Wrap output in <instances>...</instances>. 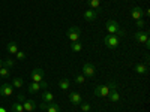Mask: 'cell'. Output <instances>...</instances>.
<instances>
[{"label": "cell", "mask_w": 150, "mask_h": 112, "mask_svg": "<svg viewBox=\"0 0 150 112\" xmlns=\"http://www.w3.org/2000/svg\"><path fill=\"white\" fill-rule=\"evenodd\" d=\"M80 106H81V111H83V112H89V111H90V105L87 103V102H81Z\"/></svg>", "instance_id": "4316f807"}, {"label": "cell", "mask_w": 150, "mask_h": 112, "mask_svg": "<svg viewBox=\"0 0 150 112\" xmlns=\"http://www.w3.org/2000/svg\"><path fill=\"white\" fill-rule=\"evenodd\" d=\"M42 102H45V103H53V102H54V96H53V93H50V91L42 93Z\"/></svg>", "instance_id": "2e32d148"}, {"label": "cell", "mask_w": 150, "mask_h": 112, "mask_svg": "<svg viewBox=\"0 0 150 112\" xmlns=\"http://www.w3.org/2000/svg\"><path fill=\"white\" fill-rule=\"evenodd\" d=\"M75 82H77V84H84L86 82V76H84V75H77Z\"/></svg>", "instance_id": "83f0119b"}, {"label": "cell", "mask_w": 150, "mask_h": 112, "mask_svg": "<svg viewBox=\"0 0 150 112\" xmlns=\"http://www.w3.org/2000/svg\"><path fill=\"white\" fill-rule=\"evenodd\" d=\"M104 42H105V45H107L110 49H114V48H117V46L120 45L119 36H116V34H110V33L104 37Z\"/></svg>", "instance_id": "277c9868"}, {"label": "cell", "mask_w": 150, "mask_h": 112, "mask_svg": "<svg viewBox=\"0 0 150 112\" xmlns=\"http://www.w3.org/2000/svg\"><path fill=\"white\" fill-rule=\"evenodd\" d=\"M108 97H110V100H111V102H114V103H117V102L120 100V94L117 93V90H116V91H110Z\"/></svg>", "instance_id": "ffe728a7"}, {"label": "cell", "mask_w": 150, "mask_h": 112, "mask_svg": "<svg viewBox=\"0 0 150 112\" xmlns=\"http://www.w3.org/2000/svg\"><path fill=\"white\" fill-rule=\"evenodd\" d=\"M12 93H14V87H12L11 84L5 82L0 85V96H3V97H9L12 96Z\"/></svg>", "instance_id": "52a82bcc"}, {"label": "cell", "mask_w": 150, "mask_h": 112, "mask_svg": "<svg viewBox=\"0 0 150 112\" xmlns=\"http://www.w3.org/2000/svg\"><path fill=\"white\" fill-rule=\"evenodd\" d=\"M87 5L90 9H99L101 6V0H87Z\"/></svg>", "instance_id": "7402d4cb"}, {"label": "cell", "mask_w": 150, "mask_h": 112, "mask_svg": "<svg viewBox=\"0 0 150 112\" xmlns=\"http://www.w3.org/2000/svg\"><path fill=\"white\" fill-rule=\"evenodd\" d=\"M0 78H2V79L9 78V69H6V67H2V69H0Z\"/></svg>", "instance_id": "d4e9b609"}, {"label": "cell", "mask_w": 150, "mask_h": 112, "mask_svg": "<svg viewBox=\"0 0 150 112\" xmlns=\"http://www.w3.org/2000/svg\"><path fill=\"white\" fill-rule=\"evenodd\" d=\"M146 26V21H143V18L141 20H137V27H138V29H143Z\"/></svg>", "instance_id": "f546056e"}, {"label": "cell", "mask_w": 150, "mask_h": 112, "mask_svg": "<svg viewBox=\"0 0 150 112\" xmlns=\"http://www.w3.org/2000/svg\"><path fill=\"white\" fill-rule=\"evenodd\" d=\"M71 49L74 52H80L81 49H83V43L80 42V41H77V42H72V45H71Z\"/></svg>", "instance_id": "44dd1931"}, {"label": "cell", "mask_w": 150, "mask_h": 112, "mask_svg": "<svg viewBox=\"0 0 150 112\" xmlns=\"http://www.w3.org/2000/svg\"><path fill=\"white\" fill-rule=\"evenodd\" d=\"M105 29L110 34H116V36H125L126 33H125V30L119 26V22L114 21V20H108L105 22Z\"/></svg>", "instance_id": "6da1fadb"}, {"label": "cell", "mask_w": 150, "mask_h": 112, "mask_svg": "<svg viewBox=\"0 0 150 112\" xmlns=\"http://www.w3.org/2000/svg\"><path fill=\"white\" fill-rule=\"evenodd\" d=\"M83 75L86 78H89V79H92L95 75H96V67L93 66V64H90V63H86L84 66H83Z\"/></svg>", "instance_id": "5b68a950"}, {"label": "cell", "mask_w": 150, "mask_h": 112, "mask_svg": "<svg viewBox=\"0 0 150 112\" xmlns=\"http://www.w3.org/2000/svg\"><path fill=\"white\" fill-rule=\"evenodd\" d=\"M42 88H41V84L39 82H30V85H29V93H38V91H41Z\"/></svg>", "instance_id": "e0dca14e"}, {"label": "cell", "mask_w": 150, "mask_h": 112, "mask_svg": "<svg viewBox=\"0 0 150 112\" xmlns=\"http://www.w3.org/2000/svg\"><path fill=\"white\" fill-rule=\"evenodd\" d=\"M24 100H26V96H24V94H18V102L24 103Z\"/></svg>", "instance_id": "1f68e13d"}, {"label": "cell", "mask_w": 150, "mask_h": 112, "mask_svg": "<svg viewBox=\"0 0 150 112\" xmlns=\"http://www.w3.org/2000/svg\"><path fill=\"white\" fill-rule=\"evenodd\" d=\"M6 51H8L9 54H12V55H15V54L18 52V43H17V42H9V43L6 45Z\"/></svg>", "instance_id": "4fadbf2b"}, {"label": "cell", "mask_w": 150, "mask_h": 112, "mask_svg": "<svg viewBox=\"0 0 150 112\" xmlns=\"http://www.w3.org/2000/svg\"><path fill=\"white\" fill-rule=\"evenodd\" d=\"M96 17H98V12H96L95 9H87V10L84 12V20H86V21H95Z\"/></svg>", "instance_id": "7c38bea8"}, {"label": "cell", "mask_w": 150, "mask_h": 112, "mask_svg": "<svg viewBox=\"0 0 150 112\" xmlns=\"http://www.w3.org/2000/svg\"><path fill=\"white\" fill-rule=\"evenodd\" d=\"M45 111H47V112H60V106L53 102V103H48V106H47Z\"/></svg>", "instance_id": "d6986e66"}, {"label": "cell", "mask_w": 150, "mask_h": 112, "mask_svg": "<svg viewBox=\"0 0 150 112\" xmlns=\"http://www.w3.org/2000/svg\"><path fill=\"white\" fill-rule=\"evenodd\" d=\"M36 106H38V103L33 100V99H26L24 103H23V108H24L26 112H33L36 109Z\"/></svg>", "instance_id": "9c48e42d"}, {"label": "cell", "mask_w": 150, "mask_h": 112, "mask_svg": "<svg viewBox=\"0 0 150 112\" xmlns=\"http://www.w3.org/2000/svg\"><path fill=\"white\" fill-rule=\"evenodd\" d=\"M107 87H108L110 91H116V90H117V82H116V81H110V82L107 84Z\"/></svg>", "instance_id": "484cf974"}, {"label": "cell", "mask_w": 150, "mask_h": 112, "mask_svg": "<svg viewBox=\"0 0 150 112\" xmlns=\"http://www.w3.org/2000/svg\"><path fill=\"white\" fill-rule=\"evenodd\" d=\"M14 64H15V61L12 60V58H6V60L3 61V67H6V69H11V67H14Z\"/></svg>", "instance_id": "cb8c5ba5"}, {"label": "cell", "mask_w": 150, "mask_h": 112, "mask_svg": "<svg viewBox=\"0 0 150 112\" xmlns=\"http://www.w3.org/2000/svg\"><path fill=\"white\" fill-rule=\"evenodd\" d=\"M69 100L72 105H80L83 100H81V94L77 93V91H71L69 93Z\"/></svg>", "instance_id": "8fae6325"}, {"label": "cell", "mask_w": 150, "mask_h": 112, "mask_svg": "<svg viewBox=\"0 0 150 112\" xmlns=\"http://www.w3.org/2000/svg\"><path fill=\"white\" fill-rule=\"evenodd\" d=\"M134 70L137 73H140V75H146L149 72V66H146V64H135L134 66Z\"/></svg>", "instance_id": "9a60e30c"}, {"label": "cell", "mask_w": 150, "mask_h": 112, "mask_svg": "<svg viewBox=\"0 0 150 112\" xmlns=\"http://www.w3.org/2000/svg\"><path fill=\"white\" fill-rule=\"evenodd\" d=\"M134 37H135V41H137V42L141 43V45H144L146 48L150 46V37H149V33H147V32L138 30V32L134 34Z\"/></svg>", "instance_id": "7a4b0ae2"}, {"label": "cell", "mask_w": 150, "mask_h": 112, "mask_svg": "<svg viewBox=\"0 0 150 112\" xmlns=\"http://www.w3.org/2000/svg\"><path fill=\"white\" fill-rule=\"evenodd\" d=\"M30 78H32V82H41V81H44L45 79L44 78V70L39 69V67L33 69L32 73H30Z\"/></svg>", "instance_id": "8992f818"}, {"label": "cell", "mask_w": 150, "mask_h": 112, "mask_svg": "<svg viewBox=\"0 0 150 112\" xmlns=\"http://www.w3.org/2000/svg\"><path fill=\"white\" fill-rule=\"evenodd\" d=\"M39 84H41V88H42V90H47V88H48V84L45 82V79H44V81H41Z\"/></svg>", "instance_id": "4dcf8cb0"}, {"label": "cell", "mask_w": 150, "mask_h": 112, "mask_svg": "<svg viewBox=\"0 0 150 112\" xmlns=\"http://www.w3.org/2000/svg\"><path fill=\"white\" fill-rule=\"evenodd\" d=\"M143 15H144V10L140 8V6H134L132 8V10H131V17H132V20H141L143 18Z\"/></svg>", "instance_id": "30bf717a"}, {"label": "cell", "mask_w": 150, "mask_h": 112, "mask_svg": "<svg viewBox=\"0 0 150 112\" xmlns=\"http://www.w3.org/2000/svg\"><path fill=\"white\" fill-rule=\"evenodd\" d=\"M23 84H24L23 78H14V79H12V84H11V85L14 87V88H21Z\"/></svg>", "instance_id": "603a6c76"}, {"label": "cell", "mask_w": 150, "mask_h": 112, "mask_svg": "<svg viewBox=\"0 0 150 112\" xmlns=\"http://www.w3.org/2000/svg\"><path fill=\"white\" fill-rule=\"evenodd\" d=\"M93 93H95V96H98V97H107V96L110 94V90H108L107 85H98Z\"/></svg>", "instance_id": "ba28073f"}, {"label": "cell", "mask_w": 150, "mask_h": 112, "mask_svg": "<svg viewBox=\"0 0 150 112\" xmlns=\"http://www.w3.org/2000/svg\"><path fill=\"white\" fill-rule=\"evenodd\" d=\"M59 88H60V90H63V91H68V90L71 88V81L66 79V78L60 79V81H59Z\"/></svg>", "instance_id": "5bb4252c"}, {"label": "cell", "mask_w": 150, "mask_h": 112, "mask_svg": "<svg viewBox=\"0 0 150 112\" xmlns=\"http://www.w3.org/2000/svg\"><path fill=\"white\" fill-rule=\"evenodd\" d=\"M66 37H68L71 42H77V41H80V37H81V29L77 27V26L69 27V30H68V33H66Z\"/></svg>", "instance_id": "3957f363"}, {"label": "cell", "mask_w": 150, "mask_h": 112, "mask_svg": "<svg viewBox=\"0 0 150 112\" xmlns=\"http://www.w3.org/2000/svg\"><path fill=\"white\" fill-rule=\"evenodd\" d=\"M0 112H8V111H6V109H5L3 106H0Z\"/></svg>", "instance_id": "d6a6232c"}, {"label": "cell", "mask_w": 150, "mask_h": 112, "mask_svg": "<svg viewBox=\"0 0 150 112\" xmlns=\"http://www.w3.org/2000/svg\"><path fill=\"white\" fill-rule=\"evenodd\" d=\"M15 55H17L18 60H26V52H23V51H18Z\"/></svg>", "instance_id": "f1b7e54d"}, {"label": "cell", "mask_w": 150, "mask_h": 112, "mask_svg": "<svg viewBox=\"0 0 150 112\" xmlns=\"http://www.w3.org/2000/svg\"><path fill=\"white\" fill-rule=\"evenodd\" d=\"M2 67H3V61H2V60H0V69H2Z\"/></svg>", "instance_id": "836d02e7"}, {"label": "cell", "mask_w": 150, "mask_h": 112, "mask_svg": "<svg viewBox=\"0 0 150 112\" xmlns=\"http://www.w3.org/2000/svg\"><path fill=\"white\" fill-rule=\"evenodd\" d=\"M11 112H24L23 103H20V102L12 103V105H11Z\"/></svg>", "instance_id": "ac0fdd59"}]
</instances>
